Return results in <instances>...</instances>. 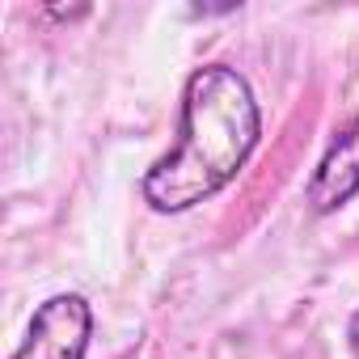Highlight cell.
Segmentation results:
<instances>
[{"label":"cell","instance_id":"4","mask_svg":"<svg viewBox=\"0 0 359 359\" xmlns=\"http://www.w3.org/2000/svg\"><path fill=\"white\" fill-rule=\"evenodd\" d=\"M346 342H351V359H359V309H355V317L346 325Z\"/></svg>","mask_w":359,"mask_h":359},{"label":"cell","instance_id":"1","mask_svg":"<svg viewBox=\"0 0 359 359\" xmlns=\"http://www.w3.org/2000/svg\"><path fill=\"white\" fill-rule=\"evenodd\" d=\"M262 135V110L237 68L208 64L182 89L177 144L144 173V203L156 212H191L220 195L250 161Z\"/></svg>","mask_w":359,"mask_h":359},{"label":"cell","instance_id":"3","mask_svg":"<svg viewBox=\"0 0 359 359\" xmlns=\"http://www.w3.org/2000/svg\"><path fill=\"white\" fill-rule=\"evenodd\" d=\"M355 195H359V114L338 131V140L317 161L309 187H304V203L313 216H330L346 208Z\"/></svg>","mask_w":359,"mask_h":359},{"label":"cell","instance_id":"2","mask_svg":"<svg viewBox=\"0 0 359 359\" xmlns=\"http://www.w3.org/2000/svg\"><path fill=\"white\" fill-rule=\"evenodd\" d=\"M89 334H93L89 300L76 292H60L34 309L26 342L13 351V359H85Z\"/></svg>","mask_w":359,"mask_h":359},{"label":"cell","instance_id":"5","mask_svg":"<svg viewBox=\"0 0 359 359\" xmlns=\"http://www.w3.org/2000/svg\"><path fill=\"white\" fill-rule=\"evenodd\" d=\"M85 9H47V18H81Z\"/></svg>","mask_w":359,"mask_h":359}]
</instances>
